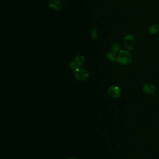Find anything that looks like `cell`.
<instances>
[{
	"instance_id": "obj_2",
	"label": "cell",
	"mask_w": 159,
	"mask_h": 159,
	"mask_svg": "<svg viewBox=\"0 0 159 159\" xmlns=\"http://www.w3.org/2000/svg\"><path fill=\"white\" fill-rule=\"evenodd\" d=\"M73 75L79 81H85L89 76L88 71L82 67H78L73 70Z\"/></svg>"
},
{
	"instance_id": "obj_9",
	"label": "cell",
	"mask_w": 159,
	"mask_h": 159,
	"mask_svg": "<svg viewBox=\"0 0 159 159\" xmlns=\"http://www.w3.org/2000/svg\"><path fill=\"white\" fill-rule=\"evenodd\" d=\"M74 60L77 63V65L80 66L84 64L86 60H85L84 57H83V55H78L75 58Z\"/></svg>"
},
{
	"instance_id": "obj_10",
	"label": "cell",
	"mask_w": 159,
	"mask_h": 159,
	"mask_svg": "<svg viewBox=\"0 0 159 159\" xmlns=\"http://www.w3.org/2000/svg\"><path fill=\"white\" fill-rule=\"evenodd\" d=\"M90 35H91V37L94 40H97L99 38V34H98L97 30L94 28H93L91 30Z\"/></svg>"
},
{
	"instance_id": "obj_3",
	"label": "cell",
	"mask_w": 159,
	"mask_h": 159,
	"mask_svg": "<svg viewBox=\"0 0 159 159\" xmlns=\"http://www.w3.org/2000/svg\"><path fill=\"white\" fill-rule=\"evenodd\" d=\"M124 43L127 50H133L135 45V40L134 35L131 33L127 34L124 37Z\"/></svg>"
},
{
	"instance_id": "obj_8",
	"label": "cell",
	"mask_w": 159,
	"mask_h": 159,
	"mask_svg": "<svg viewBox=\"0 0 159 159\" xmlns=\"http://www.w3.org/2000/svg\"><path fill=\"white\" fill-rule=\"evenodd\" d=\"M106 57L109 60H110L112 61H116L117 55L116 54V52H114L113 50L107 51V53H106Z\"/></svg>"
},
{
	"instance_id": "obj_14",
	"label": "cell",
	"mask_w": 159,
	"mask_h": 159,
	"mask_svg": "<svg viewBox=\"0 0 159 159\" xmlns=\"http://www.w3.org/2000/svg\"><path fill=\"white\" fill-rule=\"evenodd\" d=\"M158 37H159V35H158Z\"/></svg>"
},
{
	"instance_id": "obj_12",
	"label": "cell",
	"mask_w": 159,
	"mask_h": 159,
	"mask_svg": "<svg viewBox=\"0 0 159 159\" xmlns=\"http://www.w3.org/2000/svg\"><path fill=\"white\" fill-rule=\"evenodd\" d=\"M70 68L71 69H72V70H75L76 68H78L79 67V66L77 65V63L75 61V60H73V61H71L70 63Z\"/></svg>"
},
{
	"instance_id": "obj_1",
	"label": "cell",
	"mask_w": 159,
	"mask_h": 159,
	"mask_svg": "<svg viewBox=\"0 0 159 159\" xmlns=\"http://www.w3.org/2000/svg\"><path fill=\"white\" fill-rule=\"evenodd\" d=\"M116 61L122 65H124V66L128 65L132 61L131 53L128 50H125V49L120 50L118 52V54L117 55Z\"/></svg>"
},
{
	"instance_id": "obj_11",
	"label": "cell",
	"mask_w": 159,
	"mask_h": 159,
	"mask_svg": "<svg viewBox=\"0 0 159 159\" xmlns=\"http://www.w3.org/2000/svg\"><path fill=\"white\" fill-rule=\"evenodd\" d=\"M112 50H113L114 52L117 53L120 51V46L118 43L114 42L112 45Z\"/></svg>"
},
{
	"instance_id": "obj_4",
	"label": "cell",
	"mask_w": 159,
	"mask_h": 159,
	"mask_svg": "<svg viewBox=\"0 0 159 159\" xmlns=\"http://www.w3.org/2000/svg\"><path fill=\"white\" fill-rule=\"evenodd\" d=\"M107 94L112 98H119L121 95V89L118 86L112 85L108 88Z\"/></svg>"
},
{
	"instance_id": "obj_6",
	"label": "cell",
	"mask_w": 159,
	"mask_h": 159,
	"mask_svg": "<svg viewBox=\"0 0 159 159\" xmlns=\"http://www.w3.org/2000/svg\"><path fill=\"white\" fill-rule=\"evenodd\" d=\"M48 6L55 11H61L63 9V4L60 0H49Z\"/></svg>"
},
{
	"instance_id": "obj_13",
	"label": "cell",
	"mask_w": 159,
	"mask_h": 159,
	"mask_svg": "<svg viewBox=\"0 0 159 159\" xmlns=\"http://www.w3.org/2000/svg\"><path fill=\"white\" fill-rule=\"evenodd\" d=\"M67 159H79V158H76V157H69V158H68Z\"/></svg>"
},
{
	"instance_id": "obj_7",
	"label": "cell",
	"mask_w": 159,
	"mask_h": 159,
	"mask_svg": "<svg viewBox=\"0 0 159 159\" xmlns=\"http://www.w3.org/2000/svg\"><path fill=\"white\" fill-rule=\"evenodd\" d=\"M148 31L149 34H150L152 35L156 34L158 32H159V25L157 24H152L148 27Z\"/></svg>"
},
{
	"instance_id": "obj_5",
	"label": "cell",
	"mask_w": 159,
	"mask_h": 159,
	"mask_svg": "<svg viewBox=\"0 0 159 159\" xmlns=\"http://www.w3.org/2000/svg\"><path fill=\"white\" fill-rule=\"evenodd\" d=\"M156 87L155 84L151 83H145L142 88V93L145 94H152L155 93Z\"/></svg>"
}]
</instances>
